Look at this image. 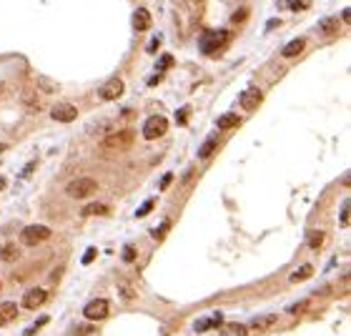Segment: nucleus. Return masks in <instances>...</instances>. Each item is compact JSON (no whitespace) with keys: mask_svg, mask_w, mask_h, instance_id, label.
<instances>
[{"mask_svg":"<svg viewBox=\"0 0 351 336\" xmlns=\"http://www.w3.org/2000/svg\"><path fill=\"white\" fill-rule=\"evenodd\" d=\"M96 191H98V181L91 178V176L73 178V181L65 186V193H68L70 198H91Z\"/></svg>","mask_w":351,"mask_h":336,"instance_id":"obj_1","label":"nucleus"},{"mask_svg":"<svg viewBox=\"0 0 351 336\" xmlns=\"http://www.w3.org/2000/svg\"><path fill=\"white\" fill-rule=\"evenodd\" d=\"M50 239V229L48 226H41V223H33V226H25L20 231V241L25 246H38V243H43Z\"/></svg>","mask_w":351,"mask_h":336,"instance_id":"obj_2","label":"nucleus"},{"mask_svg":"<svg viewBox=\"0 0 351 336\" xmlns=\"http://www.w3.org/2000/svg\"><path fill=\"white\" fill-rule=\"evenodd\" d=\"M168 131V121L163 116H150L146 123H143V138L146 141H155V138H161L166 136Z\"/></svg>","mask_w":351,"mask_h":336,"instance_id":"obj_3","label":"nucleus"},{"mask_svg":"<svg viewBox=\"0 0 351 336\" xmlns=\"http://www.w3.org/2000/svg\"><path fill=\"white\" fill-rule=\"evenodd\" d=\"M228 30H208L203 33V38H201V50L203 53H213L216 48H221L223 43H228Z\"/></svg>","mask_w":351,"mask_h":336,"instance_id":"obj_4","label":"nucleus"},{"mask_svg":"<svg viewBox=\"0 0 351 336\" xmlns=\"http://www.w3.org/2000/svg\"><path fill=\"white\" fill-rule=\"evenodd\" d=\"M50 118L58 121V123H73V121L78 118V108H75L73 103H58V105H53V110H50Z\"/></svg>","mask_w":351,"mask_h":336,"instance_id":"obj_5","label":"nucleus"},{"mask_svg":"<svg viewBox=\"0 0 351 336\" xmlns=\"http://www.w3.org/2000/svg\"><path fill=\"white\" fill-rule=\"evenodd\" d=\"M83 316H86L88 321H100V319H105V316H108V301H105V298H93L91 304H86Z\"/></svg>","mask_w":351,"mask_h":336,"instance_id":"obj_6","label":"nucleus"},{"mask_svg":"<svg viewBox=\"0 0 351 336\" xmlns=\"http://www.w3.org/2000/svg\"><path fill=\"white\" fill-rule=\"evenodd\" d=\"M133 143V133L131 131H118V133H110L103 138L105 148H128Z\"/></svg>","mask_w":351,"mask_h":336,"instance_id":"obj_7","label":"nucleus"},{"mask_svg":"<svg viewBox=\"0 0 351 336\" xmlns=\"http://www.w3.org/2000/svg\"><path fill=\"white\" fill-rule=\"evenodd\" d=\"M123 91H126V86H123L121 78H110V81L100 88V98H103V100H118V98L123 96Z\"/></svg>","mask_w":351,"mask_h":336,"instance_id":"obj_8","label":"nucleus"},{"mask_svg":"<svg viewBox=\"0 0 351 336\" xmlns=\"http://www.w3.org/2000/svg\"><path fill=\"white\" fill-rule=\"evenodd\" d=\"M48 301V293H46V288H30V291H25V296H23V306L25 309H38V306H43Z\"/></svg>","mask_w":351,"mask_h":336,"instance_id":"obj_9","label":"nucleus"},{"mask_svg":"<svg viewBox=\"0 0 351 336\" xmlns=\"http://www.w3.org/2000/svg\"><path fill=\"white\" fill-rule=\"evenodd\" d=\"M261 98H263V96H261V91H258V88H246V91L241 93V98H239V100H241V105H244L246 110H253V108L261 103Z\"/></svg>","mask_w":351,"mask_h":336,"instance_id":"obj_10","label":"nucleus"},{"mask_svg":"<svg viewBox=\"0 0 351 336\" xmlns=\"http://www.w3.org/2000/svg\"><path fill=\"white\" fill-rule=\"evenodd\" d=\"M15 316H18V306L13 301H3V304H0V326L10 324Z\"/></svg>","mask_w":351,"mask_h":336,"instance_id":"obj_11","label":"nucleus"},{"mask_svg":"<svg viewBox=\"0 0 351 336\" xmlns=\"http://www.w3.org/2000/svg\"><path fill=\"white\" fill-rule=\"evenodd\" d=\"M0 258H3L5 264H13V261H18V258H20L18 243H5V246H0Z\"/></svg>","mask_w":351,"mask_h":336,"instance_id":"obj_12","label":"nucleus"},{"mask_svg":"<svg viewBox=\"0 0 351 336\" xmlns=\"http://www.w3.org/2000/svg\"><path fill=\"white\" fill-rule=\"evenodd\" d=\"M221 336H249V326L233 321V324H223L221 329Z\"/></svg>","mask_w":351,"mask_h":336,"instance_id":"obj_13","label":"nucleus"},{"mask_svg":"<svg viewBox=\"0 0 351 336\" xmlns=\"http://www.w3.org/2000/svg\"><path fill=\"white\" fill-rule=\"evenodd\" d=\"M303 48H306V41H303V38H294V41H291V43L281 50V55H284V58H296Z\"/></svg>","mask_w":351,"mask_h":336,"instance_id":"obj_14","label":"nucleus"},{"mask_svg":"<svg viewBox=\"0 0 351 336\" xmlns=\"http://www.w3.org/2000/svg\"><path fill=\"white\" fill-rule=\"evenodd\" d=\"M133 23H136L138 30H148V28H150V13H148L146 8H138L136 15H133Z\"/></svg>","mask_w":351,"mask_h":336,"instance_id":"obj_15","label":"nucleus"},{"mask_svg":"<svg viewBox=\"0 0 351 336\" xmlns=\"http://www.w3.org/2000/svg\"><path fill=\"white\" fill-rule=\"evenodd\" d=\"M20 100H23V105H25L28 110H33V113H35V110H41V100H38V96H35L30 88L23 91V98H20Z\"/></svg>","mask_w":351,"mask_h":336,"instance_id":"obj_16","label":"nucleus"},{"mask_svg":"<svg viewBox=\"0 0 351 336\" xmlns=\"http://www.w3.org/2000/svg\"><path fill=\"white\" fill-rule=\"evenodd\" d=\"M311 274H314V266H308V264H303L301 269H296L291 276H289V281L291 284H299V281H306V279H311Z\"/></svg>","mask_w":351,"mask_h":336,"instance_id":"obj_17","label":"nucleus"},{"mask_svg":"<svg viewBox=\"0 0 351 336\" xmlns=\"http://www.w3.org/2000/svg\"><path fill=\"white\" fill-rule=\"evenodd\" d=\"M216 145H218V136H208L206 143L199 148V158H208V156L216 151Z\"/></svg>","mask_w":351,"mask_h":336,"instance_id":"obj_18","label":"nucleus"},{"mask_svg":"<svg viewBox=\"0 0 351 336\" xmlns=\"http://www.w3.org/2000/svg\"><path fill=\"white\" fill-rule=\"evenodd\" d=\"M221 324H223V316H221V314H213V316H208V319L199 321V324H196V331H208V329L221 326Z\"/></svg>","mask_w":351,"mask_h":336,"instance_id":"obj_19","label":"nucleus"},{"mask_svg":"<svg viewBox=\"0 0 351 336\" xmlns=\"http://www.w3.org/2000/svg\"><path fill=\"white\" fill-rule=\"evenodd\" d=\"M221 131H228V128H236L239 126V116L236 113H223L221 118H218V123H216Z\"/></svg>","mask_w":351,"mask_h":336,"instance_id":"obj_20","label":"nucleus"},{"mask_svg":"<svg viewBox=\"0 0 351 336\" xmlns=\"http://www.w3.org/2000/svg\"><path fill=\"white\" fill-rule=\"evenodd\" d=\"M108 213V206L105 203H88L83 208V216H105Z\"/></svg>","mask_w":351,"mask_h":336,"instance_id":"obj_21","label":"nucleus"},{"mask_svg":"<svg viewBox=\"0 0 351 336\" xmlns=\"http://www.w3.org/2000/svg\"><path fill=\"white\" fill-rule=\"evenodd\" d=\"M319 30H321L324 35H331V33H336V30H339V18H326V20H321Z\"/></svg>","mask_w":351,"mask_h":336,"instance_id":"obj_22","label":"nucleus"},{"mask_svg":"<svg viewBox=\"0 0 351 336\" xmlns=\"http://www.w3.org/2000/svg\"><path fill=\"white\" fill-rule=\"evenodd\" d=\"M306 243H308L311 248H319V246L324 243V234H321V231H308V236H306Z\"/></svg>","mask_w":351,"mask_h":336,"instance_id":"obj_23","label":"nucleus"},{"mask_svg":"<svg viewBox=\"0 0 351 336\" xmlns=\"http://www.w3.org/2000/svg\"><path fill=\"white\" fill-rule=\"evenodd\" d=\"M276 324V316H261V319H256L251 326L253 329H268V326H274Z\"/></svg>","mask_w":351,"mask_h":336,"instance_id":"obj_24","label":"nucleus"},{"mask_svg":"<svg viewBox=\"0 0 351 336\" xmlns=\"http://www.w3.org/2000/svg\"><path fill=\"white\" fill-rule=\"evenodd\" d=\"M38 86H41L46 93H55V91H58V86H55L53 81H48L46 76H38Z\"/></svg>","mask_w":351,"mask_h":336,"instance_id":"obj_25","label":"nucleus"},{"mask_svg":"<svg viewBox=\"0 0 351 336\" xmlns=\"http://www.w3.org/2000/svg\"><path fill=\"white\" fill-rule=\"evenodd\" d=\"M150 211H153V201H146V203L136 211V218H143V216H146V213H150Z\"/></svg>","mask_w":351,"mask_h":336,"instance_id":"obj_26","label":"nucleus"},{"mask_svg":"<svg viewBox=\"0 0 351 336\" xmlns=\"http://www.w3.org/2000/svg\"><path fill=\"white\" fill-rule=\"evenodd\" d=\"M123 261H126V264L136 261V248H133V246H126V248H123Z\"/></svg>","mask_w":351,"mask_h":336,"instance_id":"obj_27","label":"nucleus"},{"mask_svg":"<svg viewBox=\"0 0 351 336\" xmlns=\"http://www.w3.org/2000/svg\"><path fill=\"white\" fill-rule=\"evenodd\" d=\"M341 226H349V201H344L341 206Z\"/></svg>","mask_w":351,"mask_h":336,"instance_id":"obj_28","label":"nucleus"},{"mask_svg":"<svg viewBox=\"0 0 351 336\" xmlns=\"http://www.w3.org/2000/svg\"><path fill=\"white\" fill-rule=\"evenodd\" d=\"M306 8H308L306 0H291V10H306Z\"/></svg>","mask_w":351,"mask_h":336,"instance_id":"obj_29","label":"nucleus"},{"mask_svg":"<svg viewBox=\"0 0 351 336\" xmlns=\"http://www.w3.org/2000/svg\"><path fill=\"white\" fill-rule=\"evenodd\" d=\"M176 121H178L181 126L188 121V108H181V110H178V113H176Z\"/></svg>","mask_w":351,"mask_h":336,"instance_id":"obj_30","label":"nucleus"},{"mask_svg":"<svg viewBox=\"0 0 351 336\" xmlns=\"http://www.w3.org/2000/svg\"><path fill=\"white\" fill-rule=\"evenodd\" d=\"M173 65V55H163L161 58V70H166V68H171Z\"/></svg>","mask_w":351,"mask_h":336,"instance_id":"obj_31","label":"nucleus"},{"mask_svg":"<svg viewBox=\"0 0 351 336\" xmlns=\"http://www.w3.org/2000/svg\"><path fill=\"white\" fill-rule=\"evenodd\" d=\"M93 258H96V248H88V251H86V256H83V264H91Z\"/></svg>","mask_w":351,"mask_h":336,"instance_id":"obj_32","label":"nucleus"},{"mask_svg":"<svg viewBox=\"0 0 351 336\" xmlns=\"http://www.w3.org/2000/svg\"><path fill=\"white\" fill-rule=\"evenodd\" d=\"M158 43H161V38H158V35H155V38L148 43V53H155V48H158Z\"/></svg>","mask_w":351,"mask_h":336,"instance_id":"obj_33","label":"nucleus"},{"mask_svg":"<svg viewBox=\"0 0 351 336\" xmlns=\"http://www.w3.org/2000/svg\"><path fill=\"white\" fill-rule=\"evenodd\" d=\"M173 181V173H166L163 176V181H161V189H168V183Z\"/></svg>","mask_w":351,"mask_h":336,"instance_id":"obj_34","label":"nucleus"},{"mask_svg":"<svg viewBox=\"0 0 351 336\" xmlns=\"http://www.w3.org/2000/svg\"><path fill=\"white\" fill-rule=\"evenodd\" d=\"M35 166H38V163H35V161H33V163H28V166H25V171H23V178H25V176H30V173H33V168H35Z\"/></svg>","mask_w":351,"mask_h":336,"instance_id":"obj_35","label":"nucleus"},{"mask_svg":"<svg viewBox=\"0 0 351 336\" xmlns=\"http://www.w3.org/2000/svg\"><path fill=\"white\" fill-rule=\"evenodd\" d=\"M3 151H5V145H3V143H0V153H3Z\"/></svg>","mask_w":351,"mask_h":336,"instance_id":"obj_36","label":"nucleus"},{"mask_svg":"<svg viewBox=\"0 0 351 336\" xmlns=\"http://www.w3.org/2000/svg\"><path fill=\"white\" fill-rule=\"evenodd\" d=\"M3 186H5V181H3V178H0V189H3Z\"/></svg>","mask_w":351,"mask_h":336,"instance_id":"obj_37","label":"nucleus"},{"mask_svg":"<svg viewBox=\"0 0 351 336\" xmlns=\"http://www.w3.org/2000/svg\"><path fill=\"white\" fill-rule=\"evenodd\" d=\"M0 288H3V286H0Z\"/></svg>","mask_w":351,"mask_h":336,"instance_id":"obj_38","label":"nucleus"}]
</instances>
